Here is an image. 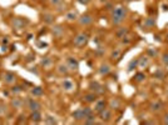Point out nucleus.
I'll use <instances>...</instances> for the list:
<instances>
[{"label":"nucleus","instance_id":"obj_12","mask_svg":"<svg viewBox=\"0 0 168 125\" xmlns=\"http://www.w3.org/2000/svg\"><path fill=\"white\" fill-rule=\"evenodd\" d=\"M67 65H68V68H69L70 70H77L78 66H79V62H78V60H75L74 58H68Z\"/></svg>","mask_w":168,"mask_h":125},{"label":"nucleus","instance_id":"obj_18","mask_svg":"<svg viewBox=\"0 0 168 125\" xmlns=\"http://www.w3.org/2000/svg\"><path fill=\"white\" fill-rule=\"evenodd\" d=\"M63 89L67 90V91H70L74 89V83L70 81V80H64L63 81Z\"/></svg>","mask_w":168,"mask_h":125},{"label":"nucleus","instance_id":"obj_13","mask_svg":"<svg viewBox=\"0 0 168 125\" xmlns=\"http://www.w3.org/2000/svg\"><path fill=\"white\" fill-rule=\"evenodd\" d=\"M84 101H87V103H94V101H97V94L95 93H89V94H86V95L83 96Z\"/></svg>","mask_w":168,"mask_h":125},{"label":"nucleus","instance_id":"obj_26","mask_svg":"<svg viewBox=\"0 0 168 125\" xmlns=\"http://www.w3.org/2000/svg\"><path fill=\"white\" fill-rule=\"evenodd\" d=\"M8 105L6 104H3V103H0V115H5L8 113Z\"/></svg>","mask_w":168,"mask_h":125},{"label":"nucleus","instance_id":"obj_38","mask_svg":"<svg viewBox=\"0 0 168 125\" xmlns=\"http://www.w3.org/2000/svg\"><path fill=\"white\" fill-rule=\"evenodd\" d=\"M2 51H8V46H6V45H3V48H2Z\"/></svg>","mask_w":168,"mask_h":125},{"label":"nucleus","instance_id":"obj_22","mask_svg":"<svg viewBox=\"0 0 168 125\" xmlns=\"http://www.w3.org/2000/svg\"><path fill=\"white\" fill-rule=\"evenodd\" d=\"M97 121H95V116L92 114V115H89V116H87L86 119H84V124H95Z\"/></svg>","mask_w":168,"mask_h":125},{"label":"nucleus","instance_id":"obj_24","mask_svg":"<svg viewBox=\"0 0 168 125\" xmlns=\"http://www.w3.org/2000/svg\"><path fill=\"white\" fill-rule=\"evenodd\" d=\"M68 70H69V68H68V65L65 64H62V65H59L58 66V73L59 74H67L68 73Z\"/></svg>","mask_w":168,"mask_h":125},{"label":"nucleus","instance_id":"obj_32","mask_svg":"<svg viewBox=\"0 0 168 125\" xmlns=\"http://www.w3.org/2000/svg\"><path fill=\"white\" fill-rule=\"evenodd\" d=\"M144 78H146V76H144V74H142V73H138V74H137L135 75V81H143L144 80Z\"/></svg>","mask_w":168,"mask_h":125},{"label":"nucleus","instance_id":"obj_10","mask_svg":"<svg viewBox=\"0 0 168 125\" xmlns=\"http://www.w3.org/2000/svg\"><path fill=\"white\" fill-rule=\"evenodd\" d=\"M92 21H93V18H92L90 14H84V15H82V17L79 18L80 25H89Z\"/></svg>","mask_w":168,"mask_h":125},{"label":"nucleus","instance_id":"obj_6","mask_svg":"<svg viewBox=\"0 0 168 125\" xmlns=\"http://www.w3.org/2000/svg\"><path fill=\"white\" fill-rule=\"evenodd\" d=\"M89 89L93 91V93H95L97 95H98V94H103V93H104L103 87H102V85L99 84L98 81H92L90 85H89Z\"/></svg>","mask_w":168,"mask_h":125},{"label":"nucleus","instance_id":"obj_21","mask_svg":"<svg viewBox=\"0 0 168 125\" xmlns=\"http://www.w3.org/2000/svg\"><path fill=\"white\" fill-rule=\"evenodd\" d=\"M23 90H24V87H23V85H13V87L10 88V91L13 94H19Z\"/></svg>","mask_w":168,"mask_h":125},{"label":"nucleus","instance_id":"obj_4","mask_svg":"<svg viewBox=\"0 0 168 125\" xmlns=\"http://www.w3.org/2000/svg\"><path fill=\"white\" fill-rule=\"evenodd\" d=\"M26 106L30 111H36V110H40L42 104L35 99H28L26 100Z\"/></svg>","mask_w":168,"mask_h":125},{"label":"nucleus","instance_id":"obj_11","mask_svg":"<svg viewBox=\"0 0 168 125\" xmlns=\"http://www.w3.org/2000/svg\"><path fill=\"white\" fill-rule=\"evenodd\" d=\"M99 114H101V119H102L104 123L109 121V120L112 119V111L109 110V109H104V110H102Z\"/></svg>","mask_w":168,"mask_h":125},{"label":"nucleus","instance_id":"obj_31","mask_svg":"<svg viewBox=\"0 0 168 125\" xmlns=\"http://www.w3.org/2000/svg\"><path fill=\"white\" fill-rule=\"evenodd\" d=\"M53 33H54L57 36H60V34L63 33V30H62V28H60V26H55L54 29H53Z\"/></svg>","mask_w":168,"mask_h":125},{"label":"nucleus","instance_id":"obj_5","mask_svg":"<svg viewBox=\"0 0 168 125\" xmlns=\"http://www.w3.org/2000/svg\"><path fill=\"white\" fill-rule=\"evenodd\" d=\"M26 20L24 19H21V18H14L13 21H11V25L14 29H23L25 25H26Z\"/></svg>","mask_w":168,"mask_h":125},{"label":"nucleus","instance_id":"obj_37","mask_svg":"<svg viewBox=\"0 0 168 125\" xmlns=\"http://www.w3.org/2000/svg\"><path fill=\"white\" fill-rule=\"evenodd\" d=\"M77 2L80 3V4H83V5H87V4L90 2V0H77Z\"/></svg>","mask_w":168,"mask_h":125},{"label":"nucleus","instance_id":"obj_14","mask_svg":"<svg viewBox=\"0 0 168 125\" xmlns=\"http://www.w3.org/2000/svg\"><path fill=\"white\" fill-rule=\"evenodd\" d=\"M11 105L15 108V109H21L24 106V101H23L20 98H14L11 100Z\"/></svg>","mask_w":168,"mask_h":125},{"label":"nucleus","instance_id":"obj_34","mask_svg":"<svg viewBox=\"0 0 168 125\" xmlns=\"http://www.w3.org/2000/svg\"><path fill=\"white\" fill-rule=\"evenodd\" d=\"M137 62H138V61H134V60H132L131 61V64H129V66H128V70H129V72H131V70H133V66H135L137 65Z\"/></svg>","mask_w":168,"mask_h":125},{"label":"nucleus","instance_id":"obj_28","mask_svg":"<svg viewBox=\"0 0 168 125\" xmlns=\"http://www.w3.org/2000/svg\"><path fill=\"white\" fill-rule=\"evenodd\" d=\"M119 56H120V50H119V49L114 50V51L112 53V59H113V60H118Z\"/></svg>","mask_w":168,"mask_h":125},{"label":"nucleus","instance_id":"obj_25","mask_svg":"<svg viewBox=\"0 0 168 125\" xmlns=\"http://www.w3.org/2000/svg\"><path fill=\"white\" fill-rule=\"evenodd\" d=\"M109 72H110L109 65H102V66H101V69H99V73H101L102 75H107Z\"/></svg>","mask_w":168,"mask_h":125},{"label":"nucleus","instance_id":"obj_36","mask_svg":"<svg viewBox=\"0 0 168 125\" xmlns=\"http://www.w3.org/2000/svg\"><path fill=\"white\" fill-rule=\"evenodd\" d=\"M154 76H157L158 79H162V78L164 76V74H163L162 72H158V73H156V75H154Z\"/></svg>","mask_w":168,"mask_h":125},{"label":"nucleus","instance_id":"obj_2","mask_svg":"<svg viewBox=\"0 0 168 125\" xmlns=\"http://www.w3.org/2000/svg\"><path fill=\"white\" fill-rule=\"evenodd\" d=\"M87 41H88V35L84 34V33H80V34H78L77 36L74 38L73 44L75 46H84L87 44Z\"/></svg>","mask_w":168,"mask_h":125},{"label":"nucleus","instance_id":"obj_29","mask_svg":"<svg viewBox=\"0 0 168 125\" xmlns=\"http://www.w3.org/2000/svg\"><path fill=\"white\" fill-rule=\"evenodd\" d=\"M44 121L47 124H57V120L54 119V116H47Z\"/></svg>","mask_w":168,"mask_h":125},{"label":"nucleus","instance_id":"obj_27","mask_svg":"<svg viewBox=\"0 0 168 125\" xmlns=\"http://www.w3.org/2000/svg\"><path fill=\"white\" fill-rule=\"evenodd\" d=\"M77 18H78L77 11H70V13L67 14V19L68 20H74V19H77Z\"/></svg>","mask_w":168,"mask_h":125},{"label":"nucleus","instance_id":"obj_17","mask_svg":"<svg viewBox=\"0 0 168 125\" xmlns=\"http://www.w3.org/2000/svg\"><path fill=\"white\" fill-rule=\"evenodd\" d=\"M127 34H128V28H119L116 31V35H117L118 39H123Z\"/></svg>","mask_w":168,"mask_h":125},{"label":"nucleus","instance_id":"obj_33","mask_svg":"<svg viewBox=\"0 0 168 125\" xmlns=\"http://www.w3.org/2000/svg\"><path fill=\"white\" fill-rule=\"evenodd\" d=\"M162 62L164 65H168V53L163 54V56H162Z\"/></svg>","mask_w":168,"mask_h":125},{"label":"nucleus","instance_id":"obj_7","mask_svg":"<svg viewBox=\"0 0 168 125\" xmlns=\"http://www.w3.org/2000/svg\"><path fill=\"white\" fill-rule=\"evenodd\" d=\"M29 120L32 123H40L42 121V114H40V110H36V111H30V115H29Z\"/></svg>","mask_w":168,"mask_h":125},{"label":"nucleus","instance_id":"obj_8","mask_svg":"<svg viewBox=\"0 0 168 125\" xmlns=\"http://www.w3.org/2000/svg\"><path fill=\"white\" fill-rule=\"evenodd\" d=\"M151 111H153V113H158V111H161L162 109L164 108V105H163V103L162 101H154V103H152L151 104Z\"/></svg>","mask_w":168,"mask_h":125},{"label":"nucleus","instance_id":"obj_15","mask_svg":"<svg viewBox=\"0 0 168 125\" xmlns=\"http://www.w3.org/2000/svg\"><path fill=\"white\" fill-rule=\"evenodd\" d=\"M30 93H32V95L34 96V98H38V96H42L43 94H44V91H43V89L40 88V87H34L32 90H30Z\"/></svg>","mask_w":168,"mask_h":125},{"label":"nucleus","instance_id":"obj_16","mask_svg":"<svg viewBox=\"0 0 168 125\" xmlns=\"http://www.w3.org/2000/svg\"><path fill=\"white\" fill-rule=\"evenodd\" d=\"M105 101L104 100H99V101H97V104H95V106H94V110L97 111V113H101L102 110H104L105 109Z\"/></svg>","mask_w":168,"mask_h":125},{"label":"nucleus","instance_id":"obj_20","mask_svg":"<svg viewBox=\"0 0 168 125\" xmlns=\"http://www.w3.org/2000/svg\"><path fill=\"white\" fill-rule=\"evenodd\" d=\"M42 65H43L45 69H50L51 65H53V60H51L50 58H45V59H43V61H42Z\"/></svg>","mask_w":168,"mask_h":125},{"label":"nucleus","instance_id":"obj_30","mask_svg":"<svg viewBox=\"0 0 168 125\" xmlns=\"http://www.w3.org/2000/svg\"><path fill=\"white\" fill-rule=\"evenodd\" d=\"M148 65V58H142L139 60V68H144V66H147Z\"/></svg>","mask_w":168,"mask_h":125},{"label":"nucleus","instance_id":"obj_1","mask_svg":"<svg viewBox=\"0 0 168 125\" xmlns=\"http://www.w3.org/2000/svg\"><path fill=\"white\" fill-rule=\"evenodd\" d=\"M128 14V9L126 6H117L116 9L112 11V24L113 25H119L123 23Z\"/></svg>","mask_w":168,"mask_h":125},{"label":"nucleus","instance_id":"obj_3","mask_svg":"<svg viewBox=\"0 0 168 125\" xmlns=\"http://www.w3.org/2000/svg\"><path fill=\"white\" fill-rule=\"evenodd\" d=\"M3 81L8 85H13L17 81V74H14L11 72H5L3 74Z\"/></svg>","mask_w":168,"mask_h":125},{"label":"nucleus","instance_id":"obj_19","mask_svg":"<svg viewBox=\"0 0 168 125\" xmlns=\"http://www.w3.org/2000/svg\"><path fill=\"white\" fill-rule=\"evenodd\" d=\"M109 108L112 109V110H114V109H119L120 108V103H119V100L118 99H112L110 101H109Z\"/></svg>","mask_w":168,"mask_h":125},{"label":"nucleus","instance_id":"obj_23","mask_svg":"<svg viewBox=\"0 0 168 125\" xmlns=\"http://www.w3.org/2000/svg\"><path fill=\"white\" fill-rule=\"evenodd\" d=\"M43 20H44L45 23H48V24H50V23L54 21V17H53L51 14H44V15H43Z\"/></svg>","mask_w":168,"mask_h":125},{"label":"nucleus","instance_id":"obj_9","mask_svg":"<svg viewBox=\"0 0 168 125\" xmlns=\"http://www.w3.org/2000/svg\"><path fill=\"white\" fill-rule=\"evenodd\" d=\"M72 116H73V119L77 120V121H80V120H84V119H86V114H84V110H83V109H78V110H75V111L72 114Z\"/></svg>","mask_w":168,"mask_h":125},{"label":"nucleus","instance_id":"obj_35","mask_svg":"<svg viewBox=\"0 0 168 125\" xmlns=\"http://www.w3.org/2000/svg\"><path fill=\"white\" fill-rule=\"evenodd\" d=\"M63 0H50V4L51 5H59V4H62Z\"/></svg>","mask_w":168,"mask_h":125},{"label":"nucleus","instance_id":"obj_39","mask_svg":"<svg viewBox=\"0 0 168 125\" xmlns=\"http://www.w3.org/2000/svg\"><path fill=\"white\" fill-rule=\"evenodd\" d=\"M163 121H164V124H168V114L164 116V120Z\"/></svg>","mask_w":168,"mask_h":125}]
</instances>
